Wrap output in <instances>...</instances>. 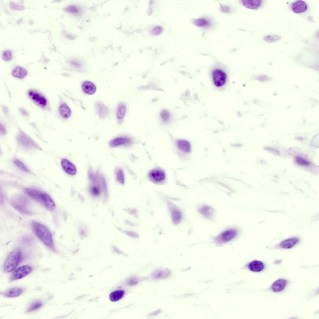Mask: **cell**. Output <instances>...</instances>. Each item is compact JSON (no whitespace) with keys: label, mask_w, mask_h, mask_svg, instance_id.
Here are the masks:
<instances>
[{"label":"cell","mask_w":319,"mask_h":319,"mask_svg":"<svg viewBox=\"0 0 319 319\" xmlns=\"http://www.w3.org/2000/svg\"><path fill=\"white\" fill-rule=\"evenodd\" d=\"M291 8L295 13H302L306 10L307 6L306 2L302 0H297L293 3Z\"/></svg>","instance_id":"obj_13"},{"label":"cell","mask_w":319,"mask_h":319,"mask_svg":"<svg viewBox=\"0 0 319 319\" xmlns=\"http://www.w3.org/2000/svg\"><path fill=\"white\" fill-rule=\"evenodd\" d=\"M82 89L86 93L92 95L96 92V88L95 85L92 82L89 81L84 82L82 85Z\"/></svg>","instance_id":"obj_20"},{"label":"cell","mask_w":319,"mask_h":319,"mask_svg":"<svg viewBox=\"0 0 319 319\" xmlns=\"http://www.w3.org/2000/svg\"><path fill=\"white\" fill-rule=\"evenodd\" d=\"M13 162L17 167L21 170L26 172H29V169L21 161L18 160H15L13 161Z\"/></svg>","instance_id":"obj_34"},{"label":"cell","mask_w":319,"mask_h":319,"mask_svg":"<svg viewBox=\"0 0 319 319\" xmlns=\"http://www.w3.org/2000/svg\"><path fill=\"white\" fill-rule=\"evenodd\" d=\"M198 211L200 214L208 219L211 220L213 217L214 210L210 206H202L199 208Z\"/></svg>","instance_id":"obj_18"},{"label":"cell","mask_w":319,"mask_h":319,"mask_svg":"<svg viewBox=\"0 0 319 319\" xmlns=\"http://www.w3.org/2000/svg\"><path fill=\"white\" fill-rule=\"evenodd\" d=\"M25 192L28 196L42 204L47 209L53 211L55 208V203L47 194L36 189L27 188Z\"/></svg>","instance_id":"obj_2"},{"label":"cell","mask_w":319,"mask_h":319,"mask_svg":"<svg viewBox=\"0 0 319 319\" xmlns=\"http://www.w3.org/2000/svg\"><path fill=\"white\" fill-rule=\"evenodd\" d=\"M125 292L123 290H119L112 292L109 295V299L112 302H116L121 299L124 296Z\"/></svg>","instance_id":"obj_27"},{"label":"cell","mask_w":319,"mask_h":319,"mask_svg":"<svg viewBox=\"0 0 319 319\" xmlns=\"http://www.w3.org/2000/svg\"><path fill=\"white\" fill-rule=\"evenodd\" d=\"M101 187L97 184H93L90 188V192L92 195L94 197H98L101 193Z\"/></svg>","instance_id":"obj_31"},{"label":"cell","mask_w":319,"mask_h":319,"mask_svg":"<svg viewBox=\"0 0 319 319\" xmlns=\"http://www.w3.org/2000/svg\"><path fill=\"white\" fill-rule=\"evenodd\" d=\"M160 311H155V312H153L151 314H150L151 315H152V316L153 315H153L154 316L155 315H156V314H158L159 313V312H160Z\"/></svg>","instance_id":"obj_46"},{"label":"cell","mask_w":319,"mask_h":319,"mask_svg":"<svg viewBox=\"0 0 319 319\" xmlns=\"http://www.w3.org/2000/svg\"><path fill=\"white\" fill-rule=\"evenodd\" d=\"M150 179L155 183H160L163 181L165 179V174L161 169H155L151 170L149 174Z\"/></svg>","instance_id":"obj_9"},{"label":"cell","mask_w":319,"mask_h":319,"mask_svg":"<svg viewBox=\"0 0 319 319\" xmlns=\"http://www.w3.org/2000/svg\"><path fill=\"white\" fill-rule=\"evenodd\" d=\"M221 9L223 12H228L230 10L229 8L226 6H222V7H221Z\"/></svg>","instance_id":"obj_44"},{"label":"cell","mask_w":319,"mask_h":319,"mask_svg":"<svg viewBox=\"0 0 319 319\" xmlns=\"http://www.w3.org/2000/svg\"><path fill=\"white\" fill-rule=\"evenodd\" d=\"M32 271L31 267L24 265L18 267L12 274L11 279L13 280L21 279L30 273Z\"/></svg>","instance_id":"obj_7"},{"label":"cell","mask_w":319,"mask_h":319,"mask_svg":"<svg viewBox=\"0 0 319 319\" xmlns=\"http://www.w3.org/2000/svg\"><path fill=\"white\" fill-rule=\"evenodd\" d=\"M137 282V280L136 279L134 278H131L129 279L127 281V284L129 285H134L136 284Z\"/></svg>","instance_id":"obj_40"},{"label":"cell","mask_w":319,"mask_h":319,"mask_svg":"<svg viewBox=\"0 0 319 319\" xmlns=\"http://www.w3.org/2000/svg\"><path fill=\"white\" fill-rule=\"evenodd\" d=\"M61 164L63 170L67 174L73 175L76 174L77 169L76 167L67 159H62L61 161Z\"/></svg>","instance_id":"obj_11"},{"label":"cell","mask_w":319,"mask_h":319,"mask_svg":"<svg viewBox=\"0 0 319 319\" xmlns=\"http://www.w3.org/2000/svg\"><path fill=\"white\" fill-rule=\"evenodd\" d=\"M0 131L1 134L2 135H5L6 133V130L5 126L1 123L0 124Z\"/></svg>","instance_id":"obj_41"},{"label":"cell","mask_w":319,"mask_h":319,"mask_svg":"<svg viewBox=\"0 0 319 319\" xmlns=\"http://www.w3.org/2000/svg\"><path fill=\"white\" fill-rule=\"evenodd\" d=\"M115 174L117 182L121 184H124L125 183V177L123 170L120 168L117 169Z\"/></svg>","instance_id":"obj_30"},{"label":"cell","mask_w":319,"mask_h":319,"mask_svg":"<svg viewBox=\"0 0 319 319\" xmlns=\"http://www.w3.org/2000/svg\"><path fill=\"white\" fill-rule=\"evenodd\" d=\"M170 274V270L167 269H161L156 270L153 273V276L158 279H165L168 277Z\"/></svg>","instance_id":"obj_24"},{"label":"cell","mask_w":319,"mask_h":319,"mask_svg":"<svg viewBox=\"0 0 319 319\" xmlns=\"http://www.w3.org/2000/svg\"><path fill=\"white\" fill-rule=\"evenodd\" d=\"M95 109L96 112L101 118L105 117L108 114V108L103 103L100 102H98L96 103Z\"/></svg>","instance_id":"obj_16"},{"label":"cell","mask_w":319,"mask_h":319,"mask_svg":"<svg viewBox=\"0 0 319 319\" xmlns=\"http://www.w3.org/2000/svg\"><path fill=\"white\" fill-rule=\"evenodd\" d=\"M11 203L13 207L21 213L30 214L32 213L30 201L24 196L14 197L11 200Z\"/></svg>","instance_id":"obj_3"},{"label":"cell","mask_w":319,"mask_h":319,"mask_svg":"<svg viewBox=\"0 0 319 319\" xmlns=\"http://www.w3.org/2000/svg\"><path fill=\"white\" fill-rule=\"evenodd\" d=\"M299 240V239L298 238H290L281 242L279 244V246L283 249H290L298 244Z\"/></svg>","instance_id":"obj_17"},{"label":"cell","mask_w":319,"mask_h":319,"mask_svg":"<svg viewBox=\"0 0 319 319\" xmlns=\"http://www.w3.org/2000/svg\"><path fill=\"white\" fill-rule=\"evenodd\" d=\"M126 111V106L123 103H119L117 107L116 116L119 120H122L124 117Z\"/></svg>","instance_id":"obj_28"},{"label":"cell","mask_w":319,"mask_h":319,"mask_svg":"<svg viewBox=\"0 0 319 319\" xmlns=\"http://www.w3.org/2000/svg\"><path fill=\"white\" fill-rule=\"evenodd\" d=\"M19 110L22 115L26 117H28L29 116V113L24 109L20 108H19Z\"/></svg>","instance_id":"obj_42"},{"label":"cell","mask_w":319,"mask_h":319,"mask_svg":"<svg viewBox=\"0 0 319 319\" xmlns=\"http://www.w3.org/2000/svg\"><path fill=\"white\" fill-rule=\"evenodd\" d=\"M193 23L196 26L202 27L209 26L211 25L210 21L204 18H201L195 19Z\"/></svg>","instance_id":"obj_29"},{"label":"cell","mask_w":319,"mask_h":319,"mask_svg":"<svg viewBox=\"0 0 319 319\" xmlns=\"http://www.w3.org/2000/svg\"><path fill=\"white\" fill-rule=\"evenodd\" d=\"M17 139L20 143L27 148L37 147L35 143L23 132H20L17 137Z\"/></svg>","instance_id":"obj_10"},{"label":"cell","mask_w":319,"mask_h":319,"mask_svg":"<svg viewBox=\"0 0 319 319\" xmlns=\"http://www.w3.org/2000/svg\"><path fill=\"white\" fill-rule=\"evenodd\" d=\"M71 64L76 67H79L81 66L80 63L77 61L74 60L70 62Z\"/></svg>","instance_id":"obj_43"},{"label":"cell","mask_w":319,"mask_h":319,"mask_svg":"<svg viewBox=\"0 0 319 319\" xmlns=\"http://www.w3.org/2000/svg\"><path fill=\"white\" fill-rule=\"evenodd\" d=\"M11 8L12 9L22 10L24 9V7L21 6H19L12 2H11L10 5Z\"/></svg>","instance_id":"obj_39"},{"label":"cell","mask_w":319,"mask_h":319,"mask_svg":"<svg viewBox=\"0 0 319 319\" xmlns=\"http://www.w3.org/2000/svg\"><path fill=\"white\" fill-rule=\"evenodd\" d=\"M21 257V252L19 249H15L10 253L4 262V271L9 272L14 269L19 264Z\"/></svg>","instance_id":"obj_4"},{"label":"cell","mask_w":319,"mask_h":319,"mask_svg":"<svg viewBox=\"0 0 319 319\" xmlns=\"http://www.w3.org/2000/svg\"><path fill=\"white\" fill-rule=\"evenodd\" d=\"M12 57V52L9 50H5L2 53V58L4 60L9 61L11 59Z\"/></svg>","instance_id":"obj_38"},{"label":"cell","mask_w":319,"mask_h":319,"mask_svg":"<svg viewBox=\"0 0 319 319\" xmlns=\"http://www.w3.org/2000/svg\"><path fill=\"white\" fill-rule=\"evenodd\" d=\"M281 38L280 36L275 35H271L266 36L263 38V39L265 41L271 43L276 41Z\"/></svg>","instance_id":"obj_33"},{"label":"cell","mask_w":319,"mask_h":319,"mask_svg":"<svg viewBox=\"0 0 319 319\" xmlns=\"http://www.w3.org/2000/svg\"><path fill=\"white\" fill-rule=\"evenodd\" d=\"M60 115L64 118L67 119L71 116V111L68 106L65 103L61 104L59 107Z\"/></svg>","instance_id":"obj_26"},{"label":"cell","mask_w":319,"mask_h":319,"mask_svg":"<svg viewBox=\"0 0 319 319\" xmlns=\"http://www.w3.org/2000/svg\"><path fill=\"white\" fill-rule=\"evenodd\" d=\"M160 116L163 121L167 122L170 118V114L167 110H163L160 113Z\"/></svg>","instance_id":"obj_35"},{"label":"cell","mask_w":319,"mask_h":319,"mask_svg":"<svg viewBox=\"0 0 319 319\" xmlns=\"http://www.w3.org/2000/svg\"><path fill=\"white\" fill-rule=\"evenodd\" d=\"M28 94L30 98L35 102L42 107H45L47 103L46 99L38 92L32 90H29Z\"/></svg>","instance_id":"obj_8"},{"label":"cell","mask_w":319,"mask_h":319,"mask_svg":"<svg viewBox=\"0 0 319 319\" xmlns=\"http://www.w3.org/2000/svg\"><path fill=\"white\" fill-rule=\"evenodd\" d=\"M161 30L159 27H156L153 30V33L157 34V33H160Z\"/></svg>","instance_id":"obj_45"},{"label":"cell","mask_w":319,"mask_h":319,"mask_svg":"<svg viewBox=\"0 0 319 319\" xmlns=\"http://www.w3.org/2000/svg\"><path fill=\"white\" fill-rule=\"evenodd\" d=\"M42 303L40 301H37L33 302L28 308L27 311L31 312L40 308L42 306Z\"/></svg>","instance_id":"obj_32"},{"label":"cell","mask_w":319,"mask_h":319,"mask_svg":"<svg viewBox=\"0 0 319 319\" xmlns=\"http://www.w3.org/2000/svg\"><path fill=\"white\" fill-rule=\"evenodd\" d=\"M64 11L67 12L72 13H77L79 12L78 8L75 6L70 5L65 7Z\"/></svg>","instance_id":"obj_37"},{"label":"cell","mask_w":319,"mask_h":319,"mask_svg":"<svg viewBox=\"0 0 319 319\" xmlns=\"http://www.w3.org/2000/svg\"><path fill=\"white\" fill-rule=\"evenodd\" d=\"M264 267V264L261 261L255 260L250 263L248 268L250 270L253 272H259L262 271Z\"/></svg>","instance_id":"obj_19"},{"label":"cell","mask_w":319,"mask_h":319,"mask_svg":"<svg viewBox=\"0 0 319 319\" xmlns=\"http://www.w3.org/2000/svg\"><path fill=\"white\" fill-rule=\"evenodd\" d=\"M288 281L284 279H278L272 284L271 286L272 290L275 292H279L283 290L286 287Z\"/></svg>","instance_id":"obj_15"},{"label":"cell","mask_w":319,"mask_h":319,"mask_svg":"<svg viewBox=\"0 0 319 319\" xmlns=\"http://www.w3.org/2000/svg\"><path fill=\"white\" fill-rule=\"evenodd\" d=\"M31 226L37 237L50 249L55 250L52 235L50 230L43 224L36 221L32 222Z\"/></svg>","instance_id":"obj_1"},{"label":"cell","mask_w":319,"mask_h":319,"mask_svg":"<svg viewBox=\"0 0 319 319\" xmlns=\"http://www.w3.org/2000/svg\"><path fill=\"white\" fill-rule=\"evenodd\" d=\"M238 234L237 231L233 229L227 230L218 235L214 239V241L218 244L226 243L235 238Z\"/></svg>","instance_id":"obj_5"},{"label":"cell","mask_w":319,"mask_h":319,"mask_svg":"<svg viewBox=\"0 0 319 319\" xmlns=\"http://www.w3.org/2000/svg\"><path fill=\"white\" fill-rule=\"evenodd\" d=\"M169 209L172 218L174 223L177 224L180 222L181 219V213L179 210L174 205L169 203Z\"/></svg>","instance_id":"obj_14"},{"label":"cell","mask_w":319,"mask_h":319,"mask_svg":"<svg viewBox=\"0 0 319 319\" xmlns=\"http://www.w3.org/2000/svg\"><path fill=\"white\" fill-rule=\"evenodd\" d=\"M27 74L26 70L20 66H17L12 70V74L16 78L22 79L24 78Z\"/></svg>","instance_id":"obj_21"},{"label":"cell","mask_w":319,"mask_h":319,"mask_svg":"<svg viewBox=\"0 0 319 319\" xmlns=\"http://www.w3.org/2000/svg\"><path fill=\"white\" fill-rule=\"evenodd\" d=\"M241 4L246 7L252 9L258 8L261 4V0H247L240 1Z\"/></svg>","instance_id":"obj_22"},{"label":"cell","mask_w":319,"mask_h":319,"mask_svg":"<svg viewBox=\"0 0 319 319\" xmlns=\"http://www.w3.org/2000/svg\"><path fill=\"white\" fill-rule=\"evenodd\" d=\"M177 145L179 149L182 151L188 153L191 150V146L190 143L184 140H179L177 141Z\"/></svg>","instance_id":"obj_25"},{"label":"cell","mask_w":319,"mask_h":319,"mask_svg":"<svg viewBox=\"0 0 319 319\" xmlns=\"http://www.w3.org/2000/svg\"><path fill=\"white\" fill-rule=\"evenodd\" d=\"M212 77L214 84L217 87H221L226 83V74L221 69H216L214 70L212 73Z\"/></svg>","instance_id":"obj_6"},{"label":"cell","mask_w":319,"mask_h":319,"mask_svg":"<svg viewBox=\"0 0 319 319\" xmlns=\"http://www.w3.org/2000/svg\"><path fill=\"white\" fill-rule=\"evenodd\" d=\"M23 292V289L20 288H13L9 289L4 293V295L7 298H14L20 296Z\"/></svg>","instance_id":"obj_23"},{"label":"cell","mask_w":319,"mask_h":319,"mask_svg":"<svg viewBox=\"0 0 319 319\" xmlns=\"http://www.w3.org/2000/svg\"><path fill=\"white\" fill-rule=\"evenodd\" d=\"M295 160L298 164L300 165L307 166L310 164L309 162L307 160L299 156L295 158Z\"/></svg>","instance_id":"obj_36"},{"label":"cell","mask_w":319,"mask_h":319,"mask_svg":"<svg viewBox=\"0 0 319 319\" xmlns=\"http://www.w3.org/2000/svg\"><path fill=\"white\" fill-rule=\"evenodd\" d=\"M132 139L127 137H120L114 138L109 143V145L112 147H116L120 145H127L131 144Z\"/></svg>","instance_id":"obj_12"}]
</instances>
